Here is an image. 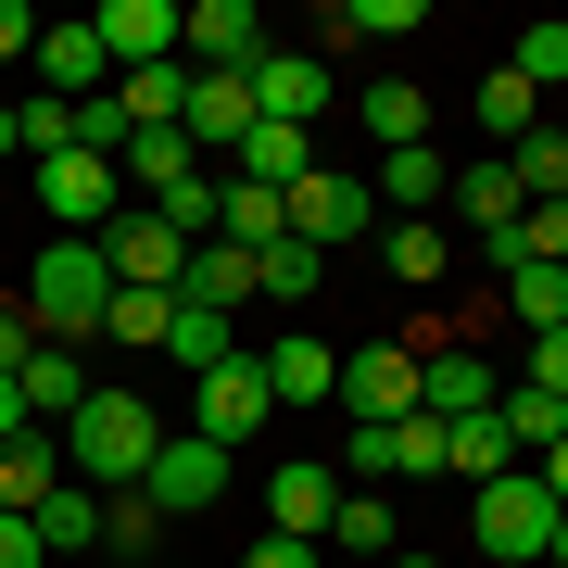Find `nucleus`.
Listing matches in <instances>:
<instances>
[{"instance_id":"1","label":"nucleus","mask_w":568,"mask_h":568,"mask_svg":"<svg viewBox=\"0 0 568 568\" xmlns=\"http://www.w3.org/2000/svg\"><path fill=\"white\" fill-rule=\"evenodd\" d=\"M152 455H164V417H152L126 379H89V405L63 417V480H89V493H140Z\"/></svg>"},{"instance_id":"2","label":"nucleus","mask_w":568,"mask_h":568,"mask_svg":"<svg viewBox=\"0 0 568 568\" xmlns=\"http://www.w3.org/2000/svg\"><path fill=\"white\" fill-rule=\"evenodd\" d=\"M102 304H114V265L102 241H39V265H26V328L39 342H102Z\"/></svg>"},{"instance_id":"3","label":"nucleus","mask_w":568,"mask_h":568,"mask_svg":"<svg viewBox=\"0 0 568 568\" xmlns=\"http://www.w3.org/2000/svg\"><path fill=\"white\" fill-rule=\"evenodd\" d=\"M467 544H480L493 568H544V556H556V493L530 480V467L480 480V493H467Z\"/></svg>"},{"instance_id":"4","label":"nucleus","mask_w":568,"mask_h":568,"mask_svg":"<svg viewBox=\"0 0 568 568\" xmlns=\"http://www.w3.org/2000/svg\"><path fill=\"white\" fill-rule=\"evenodd\" d=\"M39 215L63 227V241H102V227L126 215V164L114 152H51L39 164Z\"/></svg>"},{"instance_id":"5","label":"nucleus","mask_w":568,"mask_h":568,"mask_svg":"<svg viewBox=\"0 0 568 568\" xmlns=\"http://www.w3.org/2000/svg\"><path fill=\"white\" fill-rule=\"evenodd\" d=\"M518 215H530V190L506 178V152L455 164V190H443V227H455V241H480L493 265H506V253H518Z\"/></svg>"},{"instance_id":"6","label":"nucleus","mask_w":568,"mask_h":568,"mask_svg":"<svg viewBox=\"0 0 568 568\" xmlns=\"http://www.w3.org/2000/svg\"><path fill=\"white\" fill-rule=\"evenodd\" d=\"M227 480H241V455L190 429V443H164V455H152V480H140V493H152V518L178 530V518H203V506H227Z\"/></svg>"},{"instance_id":"7","label":"nucleus","mask_w":568,"mask_h":568,"mask_svg":"<svg viewBox=\"0 0 568 568\" xmlns=\"http://www.w3.org/2000/svg\"><path fill=\"white\" fill-rule=\"evenodd\" d=\"M102 265H114V291H178V278H190V241H178L152 203H126V215L102 227Z\"/></svg>"},{"instance_id":"8","label":"nucleus","mask_w":568,"mask_h":568,"mask_svg":"<svg viewBox=\"0 0 568 568\" xmlns=\"http://www.w3.org/2000/svg\"><path fill=\"white\" fill-rule=\"evenodd\" d=\"M265 518H278L291 544H328V518H342V467H328V455H278V467H265Z\"/></svg>"},{"instance_id":"9","label":"nucleus","mask_w":568,"mask_h":568,"mask_svg":"<svg viewBox=\"0 0 568 568\" xmlns=\"http://www.w3.org/2000/svg\"><path fill=\"white\" fill-rule=\"evenodd\" d=\"M253 366H265V405H291V417H316V405H342V354L328 342H253Z\"/></svg>"},{"instance_id":"10","label":"nucleus","mask_w":568,"mask_h":568,"mask_svg":"<svg viewBox=\"0 0 568 568\" xmlns=\"http://www.w3.org/2000/svg\"><path fill=\"white\" fill-rule=\"evenodd\" d=\"M366 227H379V190H366V178H328V164H316V178L304 190H291V241H366Z\"/></svg>"},{"instance_id":"11","label":"nucleus","mask_w":568,"mask_h":568,"mask_svg":"<svg viewBox=\"0 0 568 568\" xmlns=\"http://www.w3.org/2000/svg\"><path fill=\"white\" fill-rule=\"evenodd\" d=\"M342 405L354 417H417V342H354L342 354Z\"/></svg>"},{"instance_id":"12","label":"nucleus","mask_w":568,"mask_h":568,"mask_svg":"<svg viewBox=\"0 0 568 568\" xmlns=\"http://www.w3.org/2000/svg\"><path fill=\"white\" fill-rule=\"evenodd\" d=\"M26 77L51 89V102H102L114 89V51H102V26H39V63Z\"/></svg>"},{"instance_id":"13","label":"nucleus","mask_w":568,"mask_h":568,"mask_svg":"<svg viewBox=\"0 0 568 568\" xmlns=\"http://www.w3.org/2000/svg\"><path fill=\"white\" fill-rule=\"evenodd\" d=\"M253 114H265V126H316V114H328V63L265 39V63H253Z\"/></svg>"},{"instance_id":"14","label":"nucleus","mask_w":568,"mask_h":568,"mask_svg":"<svg viewBox=\"0 0 568 568\" xmlns=\"http://www.w3.org/2000/svg\"><path fill=\"white\" fill-rule=\"evenodd\" d=\"M102 51H114V77H140V63H178V0H102Z\"/></svg>"},{"instance_id":"15","label":"nucleus","mask_w":568,"mask_h":568,"mask_svg":"<svg viewBox=\"0 0 568 568\" xmlns=\"http://www.w3.org/2000/svg\"><path fill=\"white\" fill-rule=\"evenodd\" d=\"M265 417H278V405H265V366H253V354L203 366V443H253Z\"/></svg>"},{"instance_id":"16","label":"nucleus","mask_w":568,"mask_h":568,"mask_svg":"<svg viewBox=\"0 0 568 568\" xmlns=\"http://www.w3.org/2000/svg\"><path fill=\"white\" fill-rule=\"evenodd\" d=\"M114 164H126V203H164V190H190V178H215V164L190 152V126H140V140H126Z\"/></svg>"},{"instance_id":"17","label":"nucleus","mask_w":568,"mask_h":568,"mask_svg":"<svg viewBox=\"0 0 568 568\" xmlns=\"http://www.w3.org/2000/svg\"><path fill=\"white\" fill-rule=\"evenodd\" d=\"M13 392H26V417H39V429H63V417L89 405V354H77V342H39V354L13 366Z\"/></svg>"},{"instance_id":"18","label":"nucleus","mask_w":568,"mask_h":568,"mask_svg":"<svg viewBox=\"0 0 568 568\" xmlns=\"http://www.w3.org/2000/svg\"><path fill=\"white\" fill-rule=\"evenodd\" d=\"M215 178H253V190H278V203H291V190L316 178V140H304V126H253V140L227 152Z\"/></svg>"},{"instance_id":"19","label":"nucleus","mask_w":568,"mask_h":568,"mask_svg":"<svg viewBox=\"0 0 568 568\" xmlns=\"http://www.w3.org/2000/svg\"><path fill=\"white\" fill-rule=\"evenodd\" d=\"M51 493H63V429H13V443H0V506L39 518Z\"/></svg>"},{"instance_id":"20","label":"nucleus","mask_w":568,"mask_h":568,"mask_svg":"<svg viewBox=\"0 0 568 568\" xmlns=\"http://www.w3.org/2000/svg\"><path fill=\"white\" fill-rule=\"evenodd\" d=\"M366 241H379V265H392L405 291H429V278L455 265V227H443V215H379Z\"/></svg>"},{"instance_id":"21","label":"nucleus","mask_w":568,"mask_h":568,"mask_svg":"<svg viewBox=\"0 0 568 568\" xmlns=\"http://www.w3.org/2000/svg\"><path fill=\"white\" fill-rule=\"evenodd\" d=\"M493 291H506V328L518 342H544V328H568V265H493Z\"/></svg>"},{"instance_id":"22","label":"nucleus","mask_w":568,"mask_h":568,"mask_svg":"<svg viewBox=\"0 0 568 568\" xmlns=\"http://www.w3.org/2000/svg\"><path fill=\"white\" fill-rule=\"evenodd\" d=\"M366 190H379V215H443V190H455V164L443 152H379V178H366Z\"/></svg>"},{"instance_id":"23","label":"nucleus","mask_w":568,"mask_h":568,"mask_svg":"<svg viewBox=\"0 0 568 568\" xmlns=\"http://www.w3.org/2000/svg\"><path fill=\"white\" fill-rule=\"evenodd\" d=\"M467 114H480V140H493V152H518L530 126H544V89H530L518 63H493V77H480V102H467Z\"/></svg>"},{"instance_id":"24","label":"nucleus","mask_w":568,"mask_h":568,"mask_svg":"<svg viewBox=\"0 0 568 568\" xmlns=\"http://www.w3.org/2000/svg\"><path fill=\"white\" fill-rule=\"evenodd\" d=\"M178 304H215V316H241V304H253V253H241V241H190V278H178Z\"/></svg>"},{"instance_id":"25","label":"nucleus","mask_w":568,"mask_h":568,"mask_svg":"<svg viewBox=\"0 0 568 568\" xmlns=\"http://www.w3.org/2000/svg\"><path fill=\"white\" fill-rule=\"evenodd\" d=\"M328 556H354V568H392V556H405V518H392L379 493H342V518H328Z\"/></svg>"},{"instance_id":"26","label":"nucleus","mask_w":568,"mask_h":568,"mask_svg":"<svg viewBox=\"0 0 568 568\" xmlns=\"http://www.w3.org/2000/svg\"><path fill=\"white\" fill-rule=\"evenodd\" d=\"M215 241H241V253L291 241V203H278V190H253V178H215Z\"/></svg>"},{"instance_id":"27","label":"nucleus","mask_w":568,"mask_h":568,"mask_svg":"<svg viewBox=\"0 0 568 568\" xmlns=\"http://www.w3.org/2000/svg\"><path fill=\"white\" fill-rule=\"evenodd\" d=\"M316 278H328V253H316V241H265V253H253V304H291V316H304V304H316Z\"/></svg>"},{"instance_id":"28","label":"nucleus","mask_w":568,"mask_h":568,"mask_svg":"<svg viewBox=\"0 0 568 568\" xmlns=\"http://www.w3.org/2000/svg\"><path fill=\"white\" fill-rule=\"evenodd\" d=\"M114 114H126V140H140V126H178V114H190V63H140V77H114Z\"/></svg>"},{"instance_id":"29","label":"nucleus","mask_w":568,"mask_h":568,"mask_svg":"<svg viewBox=\"0 0 568 568\" xmlns=\"http://www.w3.org/2000/svg\"><path fill=\"white\" fill-rule=\"evenodd\" d=\"M164 354H178L190 379H203V366H227V354H253V342H241V316H215V304H178V328H164Z\"/></svg>"},{"instance_id":"30","label":"nucleus","mask_w":568,"mask_h":568,"mask_svg":"<svg viewBox=\"0 0 568 568\" xmlns=\"http://www.w3.org/2000/svg\"><path fill=\"white\" fill-rule=\"evenodd\" d=\"M13 152H26V164L77 152V102H51V89H26V102H13Z\"/></svg>"},{"instance_id":"31","label":"nucleus","mask_w":568,"mask_h":568,"mask_svg":"<svg viewBox=\"0 0 568 568\" xmlns=\"http://www.w3.org/2000/svg\"><path fill=\"white\" fill-rule=\"evenodd\" d=\"M506 178L530 190V203H568V126H530V140L506 152Z\"/></svg>"},{"instance_id":"32","label":"nucleus","mask_w":568,"mask_h":568,"mask_svg":"<svg viewBox=\"0 0 568 568\" xmlns=\"http://www.w3.org/2000/svg\"><path fill=\"white\" fill-rule=\"evenodd\" d=\"M366 140H379V152H417V140H429V102H417L405 77H392V89H366Z\"/></svg>"},{"instance_id":"33","label":"nucleus","mask_w":568,"mask_h":568,"mask_svg":"<svg viewBox=\"0 0 568 568\" xmlns=\"http://www.w3.org/2000/svg\"><path fill=\"white\" fill-rule=\"evenodd\" d=\"M39 544H51V556H77V544H102V493H89V480H63L51 506H39Z\"/></svg>"},{"instance_id":"34","label":"nucleus","mask_w":568,"mask_h":568,"mask_svg":"<svg viewBox=\"0 0 568 568\" xmlns=\"http://www.w3.org/2000/svg\"><path fill=\"white\" fill-rule=\"evenodd\" d=\"M164 328H178V291H114L102 304V342H152L164 354Z\"/></svg>"},{"instance_id":"35","label":"nucleus","mask_w":568,"mask_h":568,"mask_svg":"<svg viewBox=\"0 0 568 568\" xmlns=\"http://www.w3.org/2000/svg\"><path fill=\"white\" fill-rule=\"evenodd\" d=\"M102 556H164V518H152V493H102Z\"/></svg>"},{"instance_id":"36","label":"nucleus","mask_w":568,"mask_h":568,"mask_svg":"<svg viewBox=\"0 0 568 568\" xmlns=\"http://www.w3.org/2000/svg\"><path fill=\"white\" fill-rule=\"evenodd\" d=\"M506 63H518L530 89H568V13H544V26H518V51H506Z\"/></svg>"},{"instance_id":"37","label":"nucleus","mask_w":568,"mask_h":568,"mask_svg":"<svg viewBox=\"0 0 568 568\" xmlns=\"http://www.w3.org/2000/svg\"><path fill=\"white\" fill-rule=\"evenodd\" d=\"M328 39H417V0H342Z\"/></svg>"},{"instance_id":"38","label":"nucleus","mask_w":568,"mask_h":568,"mask_svg":"<svg viewBox=\"0 0 568 568\" xmlns=\"http://www.w3.org/2000/svg\"><path fill=\"white\" fill-rule=\"evenodd\" d=\"M506 379H530V392H556V405H568V328H544V342H518V366H506Z\"/></svg>"},{"instance_id":"39","label":"nucleus","mask_w":568,"mask_h":568,"mask_svg":"<svg viewBox=\"0 0 568 568\" xmlns=\"http://www.w3.org/2000/svg\"><path fill=\"white\" fill-rule=\"evenodd\" d=\"M0 568H51V544H39V518H13V506H0Z\"/></svg>"},{"instance_id":"40","label":"nucleus","mask_w":568,"mask_h":568,"mask_svg":"<svg viewBox=\"0 0 568 568\" xmlns=\"http://www.w3.org/2000/svg\"><path fill=\"white\" fill-rule=\"evenodd\" d=\"M0 63H39V13L26 0H0Z\"/></svg>"},{"instance_id":"41","label":"nucleus","mask_w":568,"mask_h":568,"mask_svg":"<svg viewBox=\"0 0 568 568\" xmlns=\"http://www.w3.org/2000/svg\"><path fill=\"white\" fill-rule=\"evenodd\" d=\"M26 354H39V328H26V304H0V379H13Z\"/></svg>"},{"instance_id":"42","label":"nucleus","mask_w":568,"mask_h":568,"mask_svg":"<svg viewBox=\"0 0 568 568\" xmlns=\"http://www.w3.org/2000/svg\"><path fill=\"white\" fill-rule=\"evenodd\" d=\"M316 556H328V544H291V530H278V544H253L241 568H316Z\"/></svg>"},{"instance_id":"43","label":"nucleus","mask_w":568,"mask_h":568,"mask_svg":"<svg viewBox=\"0 0 568 568\" xmlns=\"http://www.w3.org/2000/svg\"><path fill=\"white\" fill-rule=\"evenodd\" d=\"M530 480H544V493H556V518H568V443H544V455H530Z\"/></svg>"},{"instance_id":"44","label":"nucleus","mask_w":568,"mask_h":568,"mask_svg":"<svg viewBox=\"0 0 568 568\" xmlns=\"http://www.w3.org/2000/svg\"><path fill=\"white\" fill-rule=\"evenodd\" d=\"M13 429H39V417H26V392H13V379H0V443H13Z\"/></svg>"},{"instance_id":"45","label":"nucleus","mask_w":568,"mask_h":568,"mask_svg":"<svg viewBox=\"0 0 568 568\" xmlns=\"http://www.w3.org/2000/svg\"><path fill=\"white\" fill-rule=\"evenodd\" d=\"M544 568H568V518H556V556H544Z\"/></svg>"},{"instance_id":"46","label":"nucleus","mask_w":568,"mask_h":568,"mask_svg":"<svg viewBox=\"0 0 568 568\" xmlns=\"http://www.w3.org/2000/svg\"><path fill=\"white\" fill-rule=\"evenodd\" d=\"M0 152H13V102H0Z\"/></svg>"},{"instance_id":"47","label":"nucleus","mask_w":568,"mask_h":568,"mask_svg":"<svg viewBox=\"0 0 568 568\" xmlns=\"http://www.w3.org/2000/svg\"><path fill=\"white\" fill-rule=\"evenodd\" d=\"M392 568H443V556H392Z\"/></svg>"}]
</instances>
